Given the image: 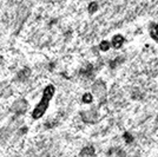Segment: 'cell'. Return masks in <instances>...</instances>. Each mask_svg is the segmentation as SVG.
<instances>
[{"label":"cell","mask_w":158,"mask_h":157,"mask_svg":"<svg viewBox=\"0 0 158 157\" xmlns=\"http://www.w3.org/2000/svg\"><path fill=\"white\" fill-rule=\"evenodd\" d=\"M56 92V89L53 85H47L44 91H43V97L40 99V102L37 104V106L34 108V110L32 112V117L34 119H38V118L43 117L44 113L46 112L47 108H48V104L51 102V99L53 98V95Z\"/></svg>","instance_id":"cell-1"},{"label":"cell","mask_w":158,"mask_h":157,"mask_svg":"<svg viewBox=\"0 0 158 157\" xmlns=\"http://www.w3.org/2000/svg\"><path fill=\"white\" fill-rule=\"evenodd\" d=\"M124 41H125V39H124V37H123L122 34H116V36L112 38L111 45L113 46L114 49H120V47L123 46V44H124Z\"/></svg>","instance_id":"cell-2"},{"label":"cell","mask_w":158,"mask_h":157,"mask_svg":"<svg viewBox=\"0 0 158 157\" xmlns=\"http://www.w3.org/2000/svg\"><path fill=\"white\" fill-rule=\"evenodd\" d=\"M150 36H151L152 39L158 43V24H155V25L151 26V28H150Z\"/></svg>","instance_id":"cell-3"},{"label":"cell","mask_w":158,"mask_h":157,"mask_svg":"<svg viewBox=\"0 0 158 157\" xmlns=\"http://www.w3.org/2000/svg\"><path fill=\"white\" fill-rule=\"evenodd\" d=\"M93 154H94V149H93L92 146H86L80 152L81 156H92Z\"/></svg>","instance_id":"cell-4"},{"label":"cell","mask_w":158,"mask_h":157,"mask_svg":"<svg viewBox=\"0 0 158 157\" xmlns=\"http://www.w3.org/2000/svg\"><path fill=\"white\" fill-rule=\"evenodd\" d=\"M110 47H111V43L107 41V40H103V41L99 44V49H100L102 51H107Z\"/></svg>","instance_id":"cell-5"},{"label":"cell","mask_w":158,"mask_h":157,"mask_svg":"<svg viewBox=\"0 0 158 157\" xmlns=\"http://www.w3.org/2000/svg\"><path fill=\"white\" fill-rule=\"evenodd\" d=\"M92 100H93V97L91 93H85V95L83 96V102L86 103V104H90Z\"/></svg>","instance_id":"cell-6"},{"label":"cell","mask_w":158,"mask_h":157,"mask_svg":"<svg viewBox=\"0 0 158 157\" xmlns=\"http://www.w3.org/2000/svg\"><path fill=\"white\" fill-rule=\"evenodd\" d=\"M97 7H98V4H97V2H91V4L89 5V12H90V13L94 12V11L97 10Z\"/></svg>","instance_id":"cell-7"}]
</instances>
